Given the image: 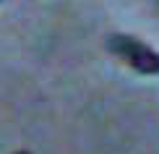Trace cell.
<instances>
[{
  "label": "cell",
  "mask_w": 159,
  "mask_h": 154,
  "mask_svg": "<svg viewBox=\"0 0 159 154\" xmlns=\"http://www.w3.org/2000/svg\"><path fill=\"white\" fill-rule=\"evenodd\" d=\"M107 47L120 55L128 65H133L136 71L141 73H159V55L154 50H149L146 44H141L138 39L133 37H123V34H115L107 39Z\"/></svg>",
  "instance_id": "cell-1"
},
{
  "label": "cell",
  "mask_w": 159,
  "mask_h": 154,
  "mask_svg": "<svg viewBox=\"0 0 159 154\" xmlns=\"http://www.w3.org/2000/svg\"><path fill=\"white\" fill-rule=\"evenodd\" d=\"M16 154H29V152H16Z\"/></svg>",
  "instance_id": "cell-2"
}]
</instances>
